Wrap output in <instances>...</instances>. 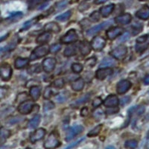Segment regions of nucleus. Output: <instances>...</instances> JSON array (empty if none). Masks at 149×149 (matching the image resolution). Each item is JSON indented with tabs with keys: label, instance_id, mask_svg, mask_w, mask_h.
<instances>
[{
	"label": "nucleus",
	"instance_id": "obj_1",
	"mask_svg": "<svg viewBox=\"0 0 149 149\" xmlns=\"http://www.w3.org/2000/svg\"><path fill=\"white\" fill-rule=\"evenodd\" d=\"M49 52H50V47L48 45L43 44L42 46H38L32 52L30 56V60L34 61L36 59L42 58V57L46 56Z\"/></svg>",
	"mask_w": 149,
	"mask_h": 149
},
{
	"label": "nucleus",
	"instance_id": "obj_2",
	"mask_svg": "<svg viewBox=\"0 0 149 149\" xmlns=\"http://www.w3.org/2000/svg\"><path fill=\"white\" fill-rule=\"evenodd\" d=\"M60 145H61V142H60L58 136L55 133L52 132L49 134V137L45 141L43 146L46 149H54L58 148Z\"/></svg>",
	"mask_w": 149,
	"mask_h": 149
},
{
	"label": "nucleus",
	"instance_id": "obj_3",
	"mask_svg": "<svg viewBox=\"0 0 149 149\" xmlns=\"http://www.w3.org/2000/svg\"><path fill=\"white\" fill-rule=\"evenodd\" d=\"M78 40V36L77 34L76 31L74 29H71L65 34L64 36L61 38V42L62 43L68 44V43H72V42H76Z\"/></svg>",
	"mask_w": 149,
	"mask_h": 149
},
{
	"label": "nucleus",
	"instance_id": "obj_4",
	"mask_svg": "<svg viewBox=\"0 0 149 149\" xmlns=\"http://www.w3.org/2000/svg\"><path fill=\"white\" fill-rule=\"evenodd\" d=\"M105 44H106V40L104 37H101V36H96L95 37H94L90 43L92 49L95 51H101L102 49H104Z\"/></svg>",
	"mask_w": 149,
	"mask_h": 149
},
{
	"label": "nucleus",
	"instance_id": "obj_5",
	"mask_svg": "<svg viewBox=\"0 0 149 149\" xmlns=\"http://www.w3.org/2000/svg\"><path fill=\"white\" fill-rule=\"evenodd\" d=\"M127 47L125 46H119L116 49H114L113 51L110 52L111 54L114 58L117 60H122L127 54Z\"/></svg>",
	"mask_w": 149,
	"mask_h": 149
},
{
	"label": "nucleus",
	"instance_id": "obj_6",
	"mask_svg": "<svg viewBox=\"0 0 149 149\" xmlns=\"http://www.w3.org/2000/svg\"><path fill=\"white\" fill-rule=\"evenodd\" d=\"M33 107H34V103L31 101H25V102H22L19 105L18 111L21 114L27 115V114L30 113L31 112Z\"/></svg>",
	"mask_w": 149,
	"mask_h": 149
},
{
	"label": "nucleus",
	"instance_id": "obj_7",
	"mask_svg": "<svg viewBox=\"0 0 149 149\" xmlns=\"http://www.w3.org/2000/svg\"><path fill=\"white\" fill-rule=\"evenodd\" d=\"M1 71V78L2 81H7L10 78L12 75V69L8 63H3L0 67Z\"/></svg>",
	"mask_w": 149,
	"mask_h": 149
},
{
	"label": "nucleus",
	"instance_id": "obj_8",
	"mask_svg": "<svg viewBox=\"0 0 149 149\" xmlns=\"http://www.w3.org/2000/svg\"><path fill=\"white\" fill-rule=\"evenodd\" d=\"M84 130L83 126L81 125H74L72 127L70 130H68L67 134L66 136V141H70L76 136L77 135L80 134Z\"/></svg>",
	"mask_w": 149,
	"mask_h": 149
},
{
	"label": "nucleus",
	"instance_id": "obj_9",
	"mask_svg": "<svg viewBox=\"0 0 149 149\" xmlns=\"http://www.w3.org/2000/svg\"><path fill=\"white\" fill-rule=\"evenodd\" d=\"M56 60L53 58H46L42 61V69L46 72H51L54 70L56 66Z\"/></svg>",
	"mask_w": 149,
	"mask_h": 149
},
{
	"label": "nucleus",
	"instance_id": "obj_10",
	"mask_svg": "<svg viewBox=\"0 0 149 149\" xmlns=\"http://www.w3.org/2000/svg\"><path fill=\"white\" fill-rule=\"evenodd\" d=\"M131 87V83L127 80H122L117 84L116 91L119 94H124L127 93Z\"/></svg>",
	"mask_w": 149,
	"mask_h": 149
},
{
	"label": "nucleus",
	"instance_id": "obj_11",
	"mask_svg": "<svg viewBox=\"0 0 149 149\" xmlns=\"http://www.w3.org/2000/svg\"><path fill=\"white\" fill-rule=\"evenodd\" d=\"M113 73V70H112L111 68H102V69L97 70L96 73H95V77L98 80H104L107 77L111 75Z\"/></svg>",
	"mask_w": 149,
	"mask_h": 149
},
{
	"label": "nucleus",
	"instance_id": "obj_12",
	"mask_svg": "<svg viewBox=\"0 0 149 149\" xmlns=\"http://www.w3.org/2000/svg\"><path fill=\"white\" fill-rule=\"evenodd\" d=\"M119 101L116 95H110L104 101V105L107 107H116L119 105Z\"/></svg>",
	"mask_w": 149,
	"mask_h": 149
},
{
	"label": "nucleus",
	"instance_id": "obj_13",
	"mask_svg": "<svg viewBox=\"0 0 149 149\" xmlns=\"http://www.w3.org/2000/svg\"><path fill=\"white\" fill-rule=\"evenodd\" d=\"M46 135V130L43 128H39L36 130L30 136V141L32 143H35L37 141H40Z\"/></svg>",
	"mask_w": 149,
	"mask_h": 149
},
{
	"label": "nucleus",
	"instance_id": "obj_14",
	"mask_svg": "<svg viewBox=\"0 0 149 149\" xmlns=\"http://www.w3.org/2000/svg\"><path fill=\"white\" fill-rule=\"evenodd\" d=\"M123 32V29L120 27H114L111 28L107 31V37L109 40H113L116 39L118 36L121 35Z\"/></svg>",
	"mask_w": 149,
	"mask_h": 149
},
{
	"label": "nucleus",
	"instance_id": "obj_15",
	"mask_svg": "<svg viewBox=\"0 0 149 149\" xmlns=\"http://www.w3.org/2000/svg\"><path fill=\"white\" fill-rule=\"evenodd\" d=\"M111 24V22H104L102 23L99 24V25H97V26H94V27L91 28V29H89L87 31H86V34L88 36H93L95 34L98 33V31H100L101 30L104 29L105 27L110 26Z\"/></svg>",
	"mask_w": 149,
	"mask_h": 149
},
{
	"label": "nucleus",
	"instance_id": "obj_16",
	"mask_svg": "<svg viewBox=\"0 0 149 149\" xmlns=\"http://www.w3.org/2000/svg\"><path fill=\"white\" fill-rule=\"evenodd\" d=\"M132 19V17L129 14H124L116 17L115 22L119 25H127L130 23Z\"/></svg>",
	"mask_w": 149,
	"mask_h": 149
},
{
	"label": "nucleus",
	"instance_id": "obj_17",
	"mask_svg": "<svg viewBox=\"0 0 149 149\" xmlns=\"http://www.w3.org/2000/svg\"><path fill=\"white\" fill-rule=\"evenodd\" d=\"M136 16L142 20H146L149 18V7L148 6H144L142 8L139 9L136 13Z\"/></svg>",
	"mask_w": 149,
	"mask_h": 149
},
{
	"label": "nucleus",
	"instance_id": "obj_18",
	"mask_svg": "<svg viewBox=\"0 0 149 149\" xmlns=\"http://www.w3.org/2000/svg\"><path fill=\"white\" fill-rule=\"evenodd\" d=\"M44 29L48 31V32H52V33H59L61 31V27L58 26V23L54 22H49L44 26Z\"/></svg>",
	"mask_w": 149,
	"mask_h": 149
},
{
	"label": "nucleus",
	"instance_id": "obj_19",
	"mask_svg": "<svg viewBox=\"0 0 149 149\" xmlns=\"http://www.w3.org/2000/svg\"><path fill=\"white\" fill-rule=\"evenodd\" d=\"M52 34L49 32L46 31L45 33H42V34L39 36L37 38V42L40 44H46L47 42L51 40Z\"/></svg>",
	"mask_w": 149,
	"mask_h": 149
},
{
	"label": "nucleus",
	"instance_id": "obj_20",
	"mask_svg": "<svg viewBox=\"0 0 149 149\" xmlns=\"http://www.w3.org/2000/svg\"><path fill=\"white\" fill-rule=\"evenodd\" d=\"M71 86L72 89L74 91H81L83 90L84 86V81L81 78H78L72 83Z\"/></svg>",
	"mask_w": 149,
	"mask_h": 149
},
{
	"label": "nucleus",
	"instance_id": "obj_21",
	"mask_svg": "<svg viewBox=\"0 0 149 149\" xmlns=\"http://www.w3.org/2000/svg\"><path fill=\"white\" fill-rule=\"evenodd\" d=\"M115 5L113 4H110L106 6H103L100 8V14L103 17H107L113 11Z\"/></svg>",
	"mask_w": 149,
	"mask_h": 149
},
{
	"label": "nucleus",
	"instance_id": "obj_22",
	"mask_svg": "<svg viewBox=\"0 0 149 149\" xmlns=\"http://www.w3.org/2000/svg\"><path fill=\"white\" fill-rule=\"evenodd\" d=\"M91 45H90L89 42H87L86 41H84L80 43V52H81L82 55H87L91 52Z\"/></svg>",
	"mask_w": 149,
	"mask_h": 149
},
{
	"label": "nucleus",
	"instance_id": "obj_23",
	"mask_svg": "<svg viewBox=\"0 0 149 149\" xmlns=\"http://www.w3.org/2000/svg\"><path fill=\"white\" fill-rule=\"evenodd\" d=\"M29 63V59L28 58H18L16 59L15 62H14V65H15V67L17 69H22V68H25L26 66H28Z\"/></svg>",
	"mask_w": 149,
	"mask_h": 149
},
{
	"label": "nucleus",
	"instance_id": "obj_24",
	"mask_svg": "<svg viewBox=\"0 0 149 149\" xmlns=\"http://www.w3.org/2000/svg\"><path fill=\"white\" fill-rule=\"evenodd\" d=\"M30 95L34 101L39 99L40 96V90L38 86H32L30 89Z\"/></svg>",
	"mask_w": 149,
	"mask_h": 149
},
{
	"label": "nucleus",
	"instance_id": "obj_25",
	"mask_svg": "<svg viewBox=\"0 0 149 149\" xmlns=\"http://www.w3.org/2000/svg\"><path fill=\"white\" fill-rule=\"evenodd\" d=\"M115 60L111 58H105L102 61V63H101L100 67L105 68V67H110V66H115L116 65Z\"/></svg>",
	"mask_w": 149,
	"mask_h": 149
},
{
	"label": "nucleus",
	"instance_id": "obj_26",
	"mask_svg": "<svg viewBox=\"0 0 149 149\" xmlns=\"http://www.w3.org/2000/svg\"><path fill=\"white\" fill-rule=\"evenodd\" d=\"M40 122V116L37 115L30 120V122H29V125H28V127L29 128H36L37 126L39 125Z\"/></svg>",
	"mask_w": 149,
	"mask_h": 149
},
{
	"label": "nucleus",
	"instance_id": "obj_27",
	"mask_svg": "<svg viewBox=\"0 0 149 149\" xmlns=\"http://www.w3.org/2000/svg\"><path fill=\"white\" fill-rule=\"evenodd\" d=\"M64 55L66 57H71V56H74L77 54V49L75 46H70L65 49L64 50Z\"/></svg>",
	"mask_w": 149,
	"mask_h": 149
},
{
	"label": "nucleus",
	"instance_id": "obj_28",
	"mask_svg": "<svg viewBox=\"0 0 149 149\" xmlns=\"http://www.w3.org/2000/svg\"><path fill=\"white\" fill-rule=\"evenodd\" d=\"M90 94H86L84 96H82L81 98H80L79 99L76 101V102H74V103L73 104V105H74V107H79L80 105L86 103L87 101L90 99Z\"/></svg>",
	"mask_w": 149,
	"mask_h": 149
},
{
	"label": "nucleus",
	"instance_id": "obj_29",
	"mask_svg": "<svg viewBox=\"0 0 149 149\" xmlns=\"http://www.w3.org/2000/svg\"><path fill=\"white\" fill-rule=\"evenodd\" d=\"M71 15V10H68V11H66L65 13H63V14H61L60 16H58V17H56V19L58 21H61V22H64V21L68 20V19L70 18Z\"/></svg>",
	"mask_w": 149,
	"mask_h": 149
},
{
	"label": "nucleus",
	"instance_id": "obj_30",
	"mask_svg": "<svg viewBox=\"0 0 149 149\" xmlns=\"http://www.w3.org/2000/svg\"><path fill=\"white\" fill-rule=\"evenodd\" d=\"M102 125H97L96 127H94L92 130H90V132L88 133L87 136H88L89 137H93V136H96L99 134V133L101 132V130H102Z\"/></svg>",
	"mask_w": 149,
	"mask_h": 149
},
{
	"label": "nucleus",
	"instance_id": "obj_31",
	"mask_svg": "<svg viewBox=\"0 0 149 149\" xmlns=\"http://www.w3.org/2000/svg\"><path fill=\"white\" fill-rule=\"evenodd\" d=\"M138 142L135 139H130V140L126 141L125 143V147L127 149H135L137 147Z\"/></svg>",
	"mask_w": 149,
	"mask_h": 149
},
{
	"label": "nucleus",
	"instance_id": "obj_32",
	"mask_svg": "<svg viewBox=\"0 0 149 149\" xmlns=\"http://www.w3.org/2000/svg\"><path fill=\"white\" fill-rule=\"evenodd\" d=\"M65 85V81L63 78H58L56 79L54 82H53V86L54 87L57 89H61L63 88Z\"/></svg>",
	"mask_w": 149,
	"mask_h": 149
},
{
	"label": "nucleus",
	"instance_id": "obj_33",
	"mask_svg": "<svg viewBox=\"0 0 149 149\" xmlns=\"http://www.w3.org/2000/svg\"><path fill=\"white\" fill-rule=\"evenodd\" d=\"M22 14L21 12H17V13H15V14H13L11 16L8 18V20L10 21V22H14L15 21L19 20V19L22 18Z\"/></svg>",
	"mask_w": 149,
	"mask_h": 149
},
{
	"label": "nucleus",
	"instance_id": "obj_34",
	"mask_svg": "<svg viewBox=\"0 0 149 149\" xmlns=\"http://www.w3.org/2000/svg\"><path fill=\"white\" fill-rule=\"evenodd\" d=\"M83 70V66L81 63H74L72 65V70L74 73H80Z\"/></svg>",
	"mask_w": 149,
	"mask_h": 149
},
{
	"label": "nucleus",
	"instance_id": "obj_35",
	"mask_svg": "<svg viewBox=\"0 0 149 149\" xmlns=\"http://www.w3.org/2000/svg\"><path fill=\"white\" fill-rule=\"evenodd\" d=\"M68 4V0H61V2H58L55 5V8L57 10H61L64 8Z\"/></svg>",
	"mask_w": 149,
	"mask_h": 149
},
{
	"label": "nucleus",
	"instance_id": "obj_36",
	"mask_svg": "<svg viewBox=\"0 0 149 149\" xmlns=\"http://www.w3.org/2000/svg\"><path fill=\"white\" fill-rule=\"evenodd\" d=\"M10 133L8 130H6V129H4L3 127H2L1 129V141L3 142L4 140L7 139L10 136Z\"/></svg>",
	"mask_w": 149,
	"mask_h": 149
},
{
	"label": "nucleus",
	"instance_id": "obj_37",
	"mask_svg": "<svg viewBox=\"0 0 149 149\" xmlns=\"http://www.w3.org/2000/svg\"><path fill=\"white\" fill-rule=\"evenodd\" d=\"M100 15L101 14H99L98 11L93 12V14H92L90 17V20H91L93 22H98V21L100 19Z\"/></svg>",
	"mask_w": 149,
	"mask_h": 149
},
{
	"label": "nucleus",
	"instance_id": "obj_38",
	"mask_svg": "<svg viewBox=\"0 0 149 149\" xmlns=\"http://www.w3.org/2000/svg\"><path fill=\"white\" fill-rule=\"evenodd\" d=\"M52 95V89L49 87V86H48V87H46V90H45L44 91V93H43V97H44L46 99H49V98H50V97Z\"/></svg>",
	"mask_w": 149,
	"mask_h": 149
},
{
	"label": "nucleus",
	"instance_id": "obj_39",
	"mask_svg": "<svg viewBox=\"0 0 149 149\" xmlns=\"http://www.w3.org/2000/svg\"><path fill=\"white\" fill-rule=\"evenodd\" d=\"M102 104V98H99V97H97L95 98L93 102V107L94 108H98L99 106Z\"/></svg>",
	"mask_w": 149,
	"mask_h": 149
},
{
	"label": "nucleus",
	"instance_id": "obj_40",
	"mask_svg": "<svg viewBox=\"0 0 149 149\" xmlns=\"http://www.w3.org/2000/svg\"><path fill=\"white\" fill-rule=\"evenodd\" d=\"M67 93H61V94H58V96L56 97V99H57V101H58V102H63L64 101L66 100V98H67V97L66 96V94Z\"/></svg>",
	"mask_w": 149,
	"mask_h": 149
},
{
	"label": "nucleus",
	"instance_id": "obj_41",
	"mask_svg": "<svg viewBox=\"0 0 149 149\" xmlns=\"http://www.w3.org/2000/svg\"><path fill=\"white\" fill-rule=\"evenodd\" d=\"M61 49V46L60 44H54L50 47V52L57 53Z\"/></svg>",
	"mask_w": 149,
	"mask_h": 149
},
{
	"label": "nucleus",
	"instance_id": "obj_42",
	"mask_svg": "<svg viewBox=\"0 0 149 149\" xmlns=\"http://www.w3.org/2000/svg\"><path fill=\"white\" fill-rule=\"evenodd\" d=\"M35 22H37V19H33L31 20L28 21L27 22H26V23L23 25V29H22V30H26V29H29L30 26H32L33 24L35 23Z\"/></svg>",
	"mask_w": 149,
	"mask_h": 149
},
{
	"label": "nucleus",
	"instance_id": "obj_43",
	"mask_svg": "<svg viewBox=\"0 0 149 149\" xmlns=\"http://www.w3.org/2000/svg\"><path fill=\"white\" fill-rule=\"evenodd\" d=\"M148 35H144L141 36V37H138L137 40H136V42L138 44H141V43H145L146 41H148Z\"/></svg>",
	"mask_w": 149,
	"mask_h": 149
},
{
	"label": "nucleus",
	"instance_id": "obj_44",
	"mask_svg": "<svg viewBox=\"0 0 149 149\" xmlns=\"http://www.w3.org/2000/svg\"><path fill=\"white\" fill-rule=\"evenodd\" d=\"M95 63H96V58H95L94 57H93V58H90L88 60H86V65H88V66H93L95 64Z\"/></svg>",
	"mask_w": 149,
	"mask_h": 149
},
{
	"label": "nucleus",
	"instance_id": "obj_45",
	"mask_svg": "<svg viewBox=\"0 0 149 149\" xmlns=\"http://www.w3.org/2000/svg\"><path fill=\"white\" fill-rule=\"evenodd\" d=\"M83 140H84V138H82V139H79V140H78V141H76V142H73V143H72L71 145H70V146H68L67 148H66L65 149H72L73 148H74L76 146H78V144H80V143H81V142Z\"/></svg>",
	"mask_w": 149,
	"mask_h": 149
},
{
	"label": "nucleus",
	"instance_id": "obj_46",
	"mask_svg": "<svg viewBox=\"0 0 149 149\" xmlns=\"http://www.w3.org/2000/svg\"><path fill=\"white\" fill-rule=\"evenodd\" d=\"M89 113V109L87 107H84L82 108L81 111V115L82 116H86L88 115Z\"/></svg>",
	"mask_w": 149,
	"mask_h": 149
},
{
	"label": "nucleus",
	"instance_id": "obj_47",
	"mask_svg": "<svg viewBox=\"0 0 149 149\" xmlns=\"http://www.w3.org/2000/svg\"><path fill=\"white\" fill-rule=\"evenodd\" d=\"M107 1H108V0H95V1H94V3H95V5H100V4L104 3V2H106Z\"/></svg>",
	"mask_w": 149,
	"mask_h": 149
},
{
	"label": "nucleus",
	"instance_id": "obj_48",
	"mask_svg": "<svg viewBox=\"0 0 149 149\" xmlns=\"http://www.w3.org/2000/svg\"><path fill=\"white\" fill-rule=\"evenodd\" d=\"M129 37V34L128 33H125L123 35V37L121 38V41H125L127 40V39Z\"/></svg>",
	"mask_w": 149,
	"mask_h": 149
},
{
	"label": "nucleus",
	"instance_id": "obj_49",
	"mask_svg": "<svg viewBox=\"0 0 149 149\" xmlns=\"http://www.w3.org/2000/svg\"><path fill=\"white\" fill-rule=\"evenodd\" d=\"M144 84L146 85H149V74L146 75L144 78Z\"/></svg>",
	"mask_w": 149,
	"mask_h": 149
},
{
	"label": "nucleus",
	"instance_id": "obj_50",
	"mask_svg": "<svg viewBox=\"0 0 149 149\" xmlns=\"http://www.w3.org/2000/svg\"><path fill=\"white\" fill-rule=\"evenodd\" d=\"M106 149H116L113 146H108V147L106 148Z\"/></svg>",
	"mask_w": 149,
	"mask_h": 149
},
{
	"label": "nucleus",
	"instance_id": "obj_51",
	"mask_svg": "<svg viewBox=\"0 0 149 149\" xmlns=\"http://www.w3.org/2000/svg\"><path fill=\"white\" fill-rule=\"evenodd\" d=\"M147 148L148 149H149V138L148 139V142H147Z\"/></svg>",
	"mask_w": 149,
	"mask_h": 149
},
{
	"label": "nucleus",
	"instance_id": "obj_52",
	"mask_svg": "<svg viewBox=\"0 0 149 149\" xmlns=\"http://www.w3.org/2000/svg\"><path fill=\"white\" fill-rule=\"evenodd\" d=\"M140 1H148V0H140Z\"/></svg>",
	"mask_w": 149,
	"mask_h": 149
},
{
	"label": "nucleus",
	"instance_id": "obj_53",
	"mask_svg": "<svg viewBox=\"0 0 149 149\" xmlns=\"http://www.w3.org/2000/svg\"><path fill=\"white\" fill-rule=\"evenodd\" d=\"M148 7H149V5H148Z\"/></svg>",
	"mask_w": 149,
	"mask_h": 149
},
{
	"label": "nucleus",
	"instance_id": "obj_54",
	"mask_svg": "<svg viewBox=\"0 0 149 149\" xmlns=\"http://www.w3.org/2000/svg\"><path fill=\"white\" fill-rule=\"evenodd\" d=\"M48 1H49V0H48Z\"/></svg>",
	"mask_w": 149,
	"mask_h": 149
}]
</instances>
